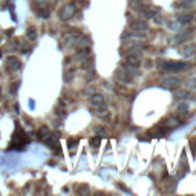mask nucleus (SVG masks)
<instances>
[{"mask_svg": "<svg viewBox=\"0 0 196 196\" xmlns=\"http://www.w3.org/2000/svg\"><path fill=\"white\" fill-rule=\"evenodd\" d=\"M90 144L95 146V147H98V146H100V138H92V140H90Z\"/></svg>", "mask_w": 196, "mask_h": 196, "instance_id": "dca6fc26", "label": "nucleus"}, {"mask_svg": "<svg viewBox=\"0 0 196 196\" xmlns=\"http://www.w3.org/2000/svg\"><path fill=\"white\" fill-rule=\"evenodd\" d=\"M107 112V106L106 104H104V106H103V104H100V106H98V113H106Z\"/></svg>", "mask_w": 196, "mask_h": 196, "instance_id": "2eb2a0df", "label": "nucleus"}, {"mask_svg": "<svg viewBox=\"0 0 196 196\" xmlns=\"http://www.w3.org/2000/svg\"><path fill=\"white\" fill-rule=\"evenodd\" d=\"M176 20H178V23L185 25V23H190V22L193 20V16H192L190 12H178V14H176Z\"/></svg>", "mask_w": 196, "mask_h": 196, "instance_id": "39448f33", "label": "nucleus"}, {"mask_svg": "<svg viewBox=\"0 0 196 196\" xmlns=\"http://www.w3.org/2000/svg\"><path fill=\"white\" fill-rule=\"evenodd\" d=\"M179 84H181V80L176 78V77H167L161 83V86L165 88V89H175V88H178Z\"/></svg>", "mask_w": 196, "mask_h": 196, "instance_id": "f03ea898", "label": "nucleus"}, {"mask_svg": "<svg viewBox=\"0 0 196 196\" xmlns=\"http://www.w3.org/2000/svg\"><path fill=\"white\" fill-rule=\"evenodd\" d=\"M176 123H178V118H175V117H169L164 121V124L167 126V127H173V126H176Z\"/></svg>", "mask_w": 196, "mask_h": 196, "instance_id": "1a4fd4ad", "label": "nucleus"}, {"mask_svg": "<svg viewBox=\"0 0 196 196\" xmlns=\"http://www.w3.org/2000/svg\"><path fill=\"white\" fill-rule=\"evenodd\" d=\"M93 92H95V88H93V86H89V88L84 89V95H90V93H93Z\"/></svg>", "mask_w": 196, "mask_h": 196, "instance_id": "4468645a", "label": "nucleus"}, {"mask_svg": "<svg viewBox=\"0 0 196 196\" xmlns=\"http://www.w3.org/2000/svg\"><path fill=\"white\" fill-rule=\"evenodd\" d=\"M195 52H196V48L193 45L184 46V48L181 49V55H182V57H192V55H195Z\"/></svg>", "mask_w": 196, "mask_h": 196, "instance_id": "6e6552de", "label": "nucleus"}, {"mask_svg": "<svg viewBox=\"0 0 196 196\" xmlns=\"http://www.w3.org/2000/svg\"><path fill=\"white\" fill-rule=\"evenodd\" d=\"M37 3H40V5H45L46 3V0H36Z\"/></svg>", "mask_w": 196, "mask_h": 196, "instance_id": "aec40b11", "label": "nucleus"}, {"mask_svg": "<svg viewBox=\"0 0 196 196\" xmlns=\"http://www.w3.org/2000/svg\"><path fill=\"white\" fill-rule=\"evenodd\" d=\"M97 133H100V136H103V135H106V130H103V129H97Z\"/></svg>", "mask_w": 196, "mask_h": 196, "instance_id": "a211bd4d", "label": "nucleus"}, {"mask_svg": "<svg viewBox=\"0 0 196 196\" xmlns=\"http://www.w3.org/2000/svg\"><path fill=\"white\" fill-rule=\"evenodd\" d=\"M193 156H196V143H193Z\"/></svg>", "mask_w": 196, "mask_h": 196, "instance_id": "6ab92c4d", "label": "nucleus"}, {"mask_svg": "<svg viewBox=\"0 0 196 196\" xmlns=\"http://www.w3.org/2000/svg\"><path fill=\"white\" fill-rule=\"evenodd\" d=\"M104 98H106V97H103V95H100V93H93V95L90 97V104H92V106H100V104L104 103Z\"/></svg>", "mask_w": 196, "mask_h": 196, "instance_id": "0eeeda50", "label": "nucleus"}, {"mask_svg": "<svg viewBox=\"0 0 196 196\" xmlns=\"http://www.w3.org/2000/svg\"><path fill=\"white\" fill-rule=\"evenodd\" d=\"M58 16H60V18H61L63 22H66V20L72 18L74 16H75V3H72V2L66 3V5H65V6L60 9Z\"/></svg>", "mask_w": 196, "mask_h": 196, "instance_id": "f257e3e1", "label": "nucleus"}, {"mask_svg": "<svg viewBox=\"0 0 196 196\" xmlns=\"http://www.w3.org/2000/svg\"><path fill=\"white\" fill-rule=\"evenodd\" d=\"M187 86H189L190 89H196V78H192V80H189V81H187Z\"/></svg>", "mask_w": 196, "mask_h": 196, "instance_id": "f8f14e48", "label": "nucleus"}, {"mask_svg": "<svg viewBox=\"0 0 196 196\" xmlns=\"http://www.w3.org/2000/svg\"><path fill=\"white\" fill-rule=\"evenodd\" d=\"M28 36H29L31 40H34V38H36V31H34V29H29V31H28Z\"/></svg>", "mask_w": 196, "mask_h": 196, "instance_id": "f3484780", "label": "nucleus"}, {"mask_svg": "<svg viewBox=\"0 0 196 196\" xmlns=\"http://www.w3.org/2000/svg\"><path fill=\"white\" fill-rule=\"evenodd\" d=\"M77 45L81 48V46H88L89 45V38L88 37H80L78 40H77Z\"/></svg>", "mask_w": 196, "mask_h": 196, "instance_id": "9b49d317", "label": "nucleus"}, {"mask_svg": "<svg viewBox=\"0 0 196 196\" xmlns=\"http://www.w3.org/2000/svg\"><path fill=\"white\" fill-rule=\"evenodd\" d=\"M165 71H178V69H185L187 63H179V61H165L162 65Z\"/></svg>", "mask_w": 196, "mask_h": 196, "instance_id": "7ed1b4c3", "label": "nucleus"}, {"mask_svg": "<svg viewBox=\"0 0 196 196\" xmlns=\"http://www.w3.org/2000/svg\"><path fill=\"white\" fill-rule=\"evenodd\" d=\"M178 112H179V113H185V112H187V104H179V106H178Z\"/></svg>", "mask_w": 196, "mask_h": 196, "instance_id": "ddd939ff", "label": "nucleus"}, {"mask_svg": "<svg viewBox=\"0 0 196 196\" xmlns=\"http://www.w3.org/2000/svg\"><path fill=\"white\" fill-rule=\"evenodd\" d=\"M20 61H18L17 58H14V57H9L8 60H6V69L9 72H16L20 69Z\"/></svg>", "mask_w": 196, "mask_h": 196, "instance_id": "20e7f679", "label": "nucleus"}, {"mask_svg": "<svg viewBox=\"0 0 196 196\" xmlns=\"http://www.w3.org/2000/svg\"><path fill=\"white\" fill-rule=\"evenodd\" d=\"M130 28H132V31H135V32H146L149 26H147L146 22H133Z\"/></svg>", "mask_w": 196, "mask_h": 196, "instance_id": "423d86ee", "label": "nucleus"}, {"mask_svg": "<svg viewBox=\"0 0 196 196\" xmlns=\"http://www.w3.org/2000/svg\"><path fill=\"white\" fill-rule=\"evenodd\" d=\"M175 97L179 98V100H182V98H189V97H190V92H189V90H178V92L175 93Z\"/></svg>", "mask_w": 196, "mask_h": 196, "instance_id": "9d476101", "label": "nucleus"}]
</instances>
